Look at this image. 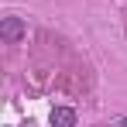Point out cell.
Here are the masks:
<instances>
[{
    "label": "cell",
    "mask_w": 127,
    "mask_h": 127,
    "mask_svg": "<svg viewBox=\"0 0 127 127\" xmlns=\"http://www.w3.org/2000/svg\"><path fill=\"white\" fill-rule=\"evenodd\" d=\"M21 34H24L21 17H3V24H0V38H3V41H17Z\"/></svg>",
    "instance_id": "cell-1"
},
{
    "label": "cell",
    "mask_w": 127,
    "mask_h": 127,
    "mask_svg": "<svg viewBox=\"0 0 127 127\" xmlns=\"http://www.w3.org/2000/svg\"><path fill=\"white\" fill-rule=\"evenodd\" d=\"M52 124H55V127H72V124H76V110L55 106V110H52Z\"/></svg>",
    "instance_id": "cell-2"
}]
</instances>
